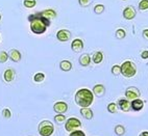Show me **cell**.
<instances>
[{
	"label": "cell",
	"instance_id": "cell-24",
	"mask_svg": "<svg viewBox=\"0 0 148 136\" xmlns=\"http://www.w3.org/2000/svg\"><path fill=\"white\" fill-rule=\"evenodd\" d=\"M108 111L110 113H117L118 112V105L116 103H110L108 105Z\"/></svg>",
	"mask_w": 148,
	"mask_h": 136
},
{
	"label": "cell",
	"instance_id": "cell-26",
	"mask_svg": "<svg viewBox=\"0 0 148 136\" xmlns=\"http://www.w3.org/2000/svg\"><path fill=\"white\" fill-rule=\"evenodd\" d=\"M112 74L114 75V76H119L120 74H121V67L118 65H115L112 67Z\"/></svg>",
	"mask_w": 148,
	"mask_h": 136
},
{
	"label": "cell",
	"instance_id": "cell-36",
	"mask_svg": "<svg viewBox=\"0 0 148 136\" xmlns=\"http://www.w3.org/2000/svg\"><path fill=\"white\" fill-rule=\"evenodd\" d=\"M139 136H148V131H143L142 133L139 134Z\"/></svg>",
	"mask_w": 148,
	"mask_h": 136
},
{
	"label": "cell",
	"instance_id": "cell-23",
	"mask_svg": "<svg viewBox=\"0 0 148 136\" xmlns=\"http://www.w3.org/2000/svg\"><path fill=\"white\" fill-rule=\"evenodd\" d=\"M115 37H116V39H122L126 37V32H125L124 29L119 28V29H117L116 32H115Z\"/></svg>",
	"mask_w": 148,
	"mask_h": 136
},
{
	"label": "cell",
	"instance_id": "cell-25",
	"mask_svg": "<svg viewBox=\"0 0 148 136\" xmlns=\"http://www.w3.org/2000/svg\"><path fill=\"white\" fill-rule=\"evenodd\" d=\"M23 4H24V6H25V7L32 8V7H34V6L37 5V1H36V0H24Z\"/></svg>",
	"mask_w": 148,
	"mask_h": 136
},
{
	"label": "cell",
	"instance_id": "cell-32",
	"mask_svg": "<svg viewBox=\"0 0 148 136\" xmlns=\"http://www.w3.org/2000/svg\"><path fill=\"white\" fill-rule=\"evenodd\" d=\"M69 136H86L85 132L82 130H74L72 132H70Z\"/></svg>",
	"mask_w": 148,
	"mask_h": 136
},
{
	"label": "cell",
	"instance_id": "cell-30",
	"mask_svg": "<svg viewBox=\"0 0 148 136\" xmlns=\"http://www.w3.org/2000/svg\"><path fill=\"white\" fill-rule=\"evenodd\" d=\"M94 12H95V14H97V15L102 14L103 12H104V5H102V4H97V5L94 7Z\"/></svg>",
	"mask_w": 148,
	"mask_h": 136
},
{
	"label": "cell",
	"instance_id": "cell-37",
	"mask_svg": "<svg viewBox=\"0 0 148 136\" xmlns=\"http://www.w3.org/2000/svg\"><path fill=\"white\" fill-rule=\"evenodd\" d=\"M0 21H1V14H0Z\"/></svg>",
	"mask_w": 148,
	"mask_h": 136
},
{
	"label": "cell",
	"instance_id": "cell-34",
	"mask_svg": "<svg viewBox=\"0 0 148 136\" xmlns=\"http://www.w3.org/2000/svg\"><path fill=\"white\" fill-rule=\"evenodd\" d=\"M141 58H142V59H147L148 58V51L147 50H144V51L141 53Z\"/></svg>",
	"mask_w": 148,
	"mask_h": 136
},
{
	"label": "cell",
	"instance_id": "cell-15",
	"mask_svg": "<svg viewBox=\"0 0 148 136\" xmlns=\"http://www.w3.org/2000/svg\"><path fill=\"white\" fill-rule=\"evenodd\" d=\"M14 77H15V71L12 68L5 70V72L3 73V79L5 82H12L14 80Z\"/></svg>",
	"mask_w": 148,
	"mask_h": 136
},
{
	"label": "cell",
	"instance_id": "cell-9",
	"mask_svg": "<svg viewBox=\"0 0 148 136\" xmlns=\"http://www.w3.org/2000/svg\"><path fill=\"white\" fill-rule=\"evenodd\" d=\"M56 37L61 42H67V41L71 39V32L67 30V29H61L56 33Z\"/></svg>",
	"mask_w": 148,
	"mask_h": 136
},
{
	"label": "cell",
	"instance_id": "cell-2",
	"mask_svg": "<svg viewBox=\"0 0 148 136\" xmlns=\"http://www.w3.org/2000/svg\"><path fill=\"white\" fill-rule=\"evenodd\" d=\"M74 100L80 108L90 107L94 101V94L88 88L78 89L74 96Z\"/></svg>",
	"mask_w": 148,
	"mask_h": 136
},
{
	"label": "cell",
	"instance_id": "cell-8",
	"mask_svg": "<svg viewBox=\"0 0 148 136\" xmlns=\"http://www.w3.org/2000/svg\"><path fill=\"white\" fill-rule=\"evenodd\" d=\"M137 15V11L134 6H127L123 11V18L125 20H132Z\"/></svg>",
	"mask_w": 148,
	"mask_h": 136
},
{
	"label": "cell",
	"instance_id": "cell-20",
	"mask_svg": "<svg viewBox=\"0 0 148 136\" xmlns=\"http://www.w3.org/2000/svg\"><path fill=\"white\" fill-rule=\"evenodd\" d=\"M102 59H103V54L101 51H97V52L94 53L92 56V60L94 61V63H96V65L100 63L101 61H102Z\"/></svg>",
	"mask_w": 148,
	"mask_h": 136
},
{
	"label": "cell",
	"instance_id": "cell-4",
	"mask_svg": "<svg viewBox=\"0 0 148 136\" xmlns=\"http://www.w3.org/2000/svg\"><path fill=\"white\" fill-rule=\"evenodd\" d=\"M120 67H121V74L126 78H132L137 73V67L130 60H125Z\"/></svg>",
	"mask_w": 148,
	"mask_h": 136
},
{
	"label": "cell",
	"instance_id": "cell-12",
	"mask_svg": "<svg viewBox=\"0 0 148 136\" xmlns=\"http://www.w3.org/2000/svg\"><path fill=\"white\" fill-rule=\"evenodd\" d=\"M8 57L11 58L14 63H19L22 58V55L19 50L12 49V50H10V52H8Z\"/></svg>",
	"mask_w": 148,
	"mask_h": 136
},
{
	"label": "cell",
	"instance_id": "cell-18",
	"mask_svg": "<svg viewBox=\"0 0 148 136\" xmlns=\"http://www.w3.org/2000/svg\"><path fill=\"white\" fill-rule=\"evenodd\" d=\"M78 61H79V65H82V67H88V65H90V63H91L90 55H89V54H82V55H80Z\"/></svg>",
	"mask_w": 148,
	"mask_h": 136
},
{
	"label": "cell",
	"instance_id": "cell-7",
	"mask_svg": "<svg viewBox=\"0 0 148 136\" xmlns=\"http://www.w3.org/2000/svg\"><path fill=\"white\" fill-rule=\"evenodd\" d=\"M53 110L56 111V114H65L68 110V104L64 101H60L56 102V104L53 105Z\"/></svg>",
	"mask_w": 148,
	"mask_h": 136
},
{
	"label": "cell",
	"instance_id": "cell-3",
	"mask_svg": "<svg viewBox=\"0 0 148 136\" xmlns=\"http://www.w3.org/2000/svg\"><path fill=\"white\" fill-rule=\"evenodd\" d=\"M38 132L41 136H51L54 132V125L48 120H42L38 126Z\"/></svg>",
	"mask_w": 148,
	"mask_h": 136
},
{
	"label": "cell",
	"instance_id": "cell-38",
	"mask_svg": "<svg viewBox=\"0 0 148 136\" xmlns=\"http://www.w3.org/2000/svg\"><path fill=\"white\" fill-rule=\"evenodd\" d=\"M123 1H125V0H123Z\"/></svg>",
	"mask_w": 148,
	"mask_h": 136
},
{
	"label": "cell",
	"instance_id": "cell-22",
	"mask_svg": "<svg viewBox=\"0 0 148 136\" xmlns=\"http://www.w3.org/2000/svg\"><path fill=\"white\" fill-rule=\"evenodd\" d=\"M54 122H56L58 125H61V124L66 123V116L64 114H56L54 118H53Z\"/></svg>",
	"mask_w": 148,
	"mask_h": 136
},
{
	"label": "cell",
	"instance_id": "cell-11",
	"mask_svg": "<svg viewBox=\"0 0 148 136\" xmlns=\"http://www.w3.org/2000/svg\"><path fill=\"white\" fill-rule=\"evenodd\" d=\"M84 49V42L80 39H75L71 43V50L73 52H80Z\"/></svg>",
	"mask_w": 148,
	"mask_h": 136
},
{
	"label": "cell",
	"instance_id": "cell-19",
	"mask_svg": "<svg viewBox=\"0 0 148 136\" xmlns=\"http://www.w3.org/2000/svg\"><path fill=\"white\" fill-rule=\"evenodd\" d=\"M60 69L64 72H69L72 69V63L69 60H62L60 63Z\"/></svg>",
	"mask_w": 148,
	"mask_h": 136
},
{
	"label": "cell",
	"instance_id": "cell-1",
	"mask_svg": "<svg viewBox=\"0 0 148 136\" xmlns=\"http://www.w3.org/2000/svg\"><path fill=\"white\" fill-rule=\"evenodd\" d=\"M28 21L30 23V30L34 34H43L45 33L46 30L50 26L51 21L43 17L40 13L34 14L28 16Z\"/></svg>",
	"mask_w": 148,
	"mask_h": 136
},
{
	"label": "cell",
	"instance_id": "cell-33",
	"mask_svg": "<svg viewBox=\"0 0 148 136\" xmlns=\"http://www.w3.org/2000/svg\"><path fill=\"white\" fill-rule=\"evenodd\" d=\"M92 2V0H78V3H79V5L82 6V7H87L89 6Z\"/></svg>",
	"mask_w": 148,
	"mask_h": 136
},
{
	"label": "cell",
	"instance_id": "cell-39",
	"mask_svg": "<svg viewBox=\"0 0 148 136\" xmlns=\"http://www.w3.org/2000/svg\"><path fill=\"white\" fill-rule=\"evenodd\" d=\"M0 39H1V37H0Z\"/></svg>",
	"mask_w": 148,
	"mask_h": 136
},
{
	"label": "cell",
	"instance_id": "cell-28",
	"mask_svg": "<svg viewBox=\"0 0 148 136\" xmlns=\"http://www.w3.org/2000/svg\"><path fill=\"white\" fill-rule=\"evenodd\" d=\"M139 10L140 11L148 10V0H141L140 2H139Z\"/></svg>",
	"mask_w": 148,
	"mask_h": 136
},
{
	"label": "cell",
	"instance_id": "cell-21",
	"mask_svg": "<svg viewBox=\"0 0 148 136\" xmlns=\"http://www.w3.org/2000/svg\"><path fill=\"white\" fill-rule=\"evenodd\" d=\"M115 133H116V135L118 136H122V135H124L125 132H126V130H125L124 128V126H122V125H117L116 127H115Z\"/></svg>",
	"mask_w": 148,
	"mask_h": 136
},
{
	"label": "cell",
	"instance_id": "cell-10",
	"mask_svg": "<svg viewBox=\"0 0 148 136\" xmlns=\"http://www.w3.org/2000/svg\"><path fill=\"white\" fill-rule=\"evenodd\" d=\"M118 108L124 111V112H128L132 110V105H130V101L127 99H120L118 101Z\"/></svg>",
	"mask_w": 148,
	"mask_h": 136
},
{
	"label": "cell",
	"instance_id": "cell-16",
	"mask_svg": "<svg viewBox=\"0 0 148 136\" xmlns=\"http://www.w3.org/2000/svg\"><path fill=\"white\" fill-rule=\"evenodd\" d=\"M80 114H82V118H86V120H92L93 116H94L93 111L89 107L80 108Z\"/></svg>",
	"mask_w": 148,
	"mask_h": 136
},
{
	"label": "cell",
	"instance_id": "cell-35",
	"mask_svg": "<svg viewBox=\"0 0 148 136\" xmlns=\"http://www.w3.org/2000/svg\"><path fill=\"white\" fill-rule=\"evenodd\" d=\"M142 34H143V37H144V39H148V29H145V30H143Z\"/></svg>",
	"mask_w": 148,
	"mask_h": 136
},
{
	"label": "cell",
	"instance_id": "cell-27",
	"mask_svg": "<svg viewBox=\"0 0 148 136\" xmlns=\"http://www.w3.org/2000/svg\"><path fill=\"white\" fill-rule=\"evenodd\" d=\"M44 79H45V75L43 73H37L36 75L34 76V82H42L44 81Z\"/></svg>",
	"mask_w": 148,
	"mask_h": 136
},
{
	"label": "cell",
	"instance_id": "cell-14",
	"mask_svg": "<svg viewBox=\"0 0 148 136\" xmlns=\"http://www.w3.org/2000/svg\"><path fill=\"white\" fill-rule=\"evenodd\" d=\"M130 105H132V110H134V111H140L144 107V101L141 99L132 100V102H130Z\"/></svg>",
	"mask_w": 148,
	"mask_h": 136
},
{
	"label": "cell",
	"instance_id": "cell-29",
	"mask_svg": "<svg viewBox=\"0 0 148 136\" xmlns=\"http://www.w3.org/2000/svg\"><path fill=\"white\" fill-rule=\"evenodd\" d=\"M8 58V54L5 51H0V63H5Z\"/></svg>",
	"mask_w": 148,
	"mask_h": 136
},
{
	"label": "cell",
	"instance_id": "cell-31",
	"mask_svg": "<svg viewBox=\"0 0 148 136\" xmlns=\"http://www.w3.org/2000/svg\"><path fill=\"white\" fill-rule=\"evenodd\" d=\"M2 116L4 118H6V120H8V118H12V112L11 110L8 109V108H4V109L2 110Z\"/></svg>",
	"mask_w": 148,
	"mask_h": 136
},
{
	"label": "cell",
	"instance_id": "cell-13",
	"mask_svg": "<svg viewBox=\"0 0 148 136\" xmlns=\"http://www.w3.org/2000/svg\"><path fill=\"white\" fill-rule=\"evenodd\" d=\"M92 92H93V94H94V96H97V97L101 98L106 94V87H104V85H102V84H96L95 86L93 87Z\"/></svg>",
	"mask_w": 148,
	"mask_h": 136
},
{
	"label": "cell",
	"instance_id": "cell-6",
	"mask_svg": "<svg viewBox=\"0 0 148 136\" xmlns=\"http://www.w3.org/2000/svg\"><path fill=\"white\" fill-rule=\"evenodd\" d=\"M140 96H141V92L135 86H130L128 88H126V90H125V97H126L127 100H130V101L139 99Z\"/></svg>",
	"mask_w": 148,
	"mask_h": 136
},
{
	"label": "cell",
	"instance_id": "cell-17",
	"mask_svg": "<svg viewBox=\"0 0 148 136\" xmlns=\"http://www.w3.org/2000/svg\"><path fill=\"white\" fill-rule=\"evenodd\" d=\"M40 14L43 17H45L46 19H48V20H52V19H54L56 17V13L53 10H51V8L44 10V11L40 12Z\"/></svg>",
	"mask_w": 148,
	"mask_h": 136
},
{
	"label": "cell",
	"instance_id": "cell-5",
	"mask_svg": "<svg viewBox=\"0 0 148 136\" xmlns=\"http://www.w3.org/2000/svg\"><path fill=\"white\" fill-rule=\"evenodd\" d=\"M80 127H82V122L76 118H68L66 120V124H65V129L68 132H72V131L76 130L77 128H80Z\"/></svg>",
	"mask_w": 148,
	"mask_h": 136
}]
</instances>
